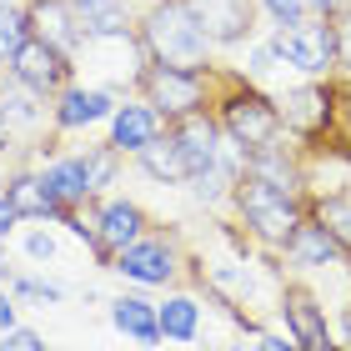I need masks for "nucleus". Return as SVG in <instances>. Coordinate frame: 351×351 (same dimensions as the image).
<instances>
[{"label":"nucleus","instance_id":"1","mask_svg":"<svg viewBox=\"0 0 351 351\" xmlns=\"http://www.w3.org/2000/svg\"><path fill=\"white\" fill-rule=\"evenodd\" d=\"M221 216H226L251 246L281 256L286 241H291V231L301 226V216H306V191H286V186L266 181L256 171H241V181L231 186V201H226Z\"/></svg>","mask_w":351,"mask_h":351},{"label":"nucleus","instance_id":"2","mask_svg":"<svg viewBox=\"0 0 351 351\" xmlns=\"http://www.w3.org/2000/svg\"><path fill=\"white\" fill-rule=\"evenodd\" d=\"M276 106H281L286 136H291L306 156H326V151L351 146L346 131H341L346 95H341V86H337V75H331V81H301V86H286V90L276 95Z\"/></svg>","mask_w":351,"mask_h":351},{"label":"nucleus","instance_id":"3","mask_svg":"<svg viewBox=\"0 0 351 351\" xmlns=\"http://www.w3.org/2000/svg\"><path fill=\"white\" fill-rule=\"evenodd\" d=\"M211 110H216L226 141L241 156H256L266 146H276V141H286L276 95H266L256 81H246V75H216V101H211Z\"/></svg>","mask_w":351,"mask_h":351},{"label":"nucleus","instance_id":"4","mask_svg":"<svg viewBox=\"0 0 351 351\" xmlns=\"http://www.w3.org/2000/svg\"><path fill=\"white\" fill-rule=\"evenodd\" d=\"M141 45L161 66H191V71H211L216 56V40L206 36V25L186 0H151L141 15Z\"/></svg>","mask_w":351,"mask_h":351},{"label":"nucleus","instance_id":"5","mask_svg":"<svg viewBox=\"0 0 351 351\" xmlns=\"http://www.w3.org/2000/svg\"><path fill=\"white\" fill-rule=\"evenodd\" d=\"M110 276L121 286H141V291H171V286L191 281V241L176 226H151L141 241H131L110 261Z\"/></svg>","mask_w":351,"mask_h":351},{"label":"nucleus","instance_id":"6","mask_svg":"<svg viewBox=\"0 0 351 351\" xmlns=\"http://www.w3.org/2000/svg\"><path fill=\"white\" fill-rule=\"evenodd\" d=\"M266 45L276 56V66L296 71L301 81H331V75H341L337 21H326V15H306L296 25H276Z\"/></svg>","mask_w":351,"mask_h":351},{"label":"nucleus","instance_id":"7","mask_svg":"<svg viewBox=\"0 0 351 351\" xmlns=\"http://www.w3.org/2000/svg\"><path fill=\"white\" fill-rule=\"evenodd\" d=\"M276 326L291 337L301 351H341V337H337V316L322 301L311 281L301 276H286L281 296H276Z\"/></svg>","mask_w":351,"mask_h":351},{"label":"nucleus","instance_id":"8","mask_svg":"<svg viewBox=\"0 0 351 351\" xmlns=\"http://www.w3.org/2000/svg\"><path fill=\"white\" fill-rule=\"evenodd\" d=\"M136 86H141V95H146L166 121L211 110V101H216V71H191V66H161V60H146V71H141Z\"/></svg>","mask_w":351,"mask_h":351},{"label":"nucleus","instance_id":"9","mask_svg":"<svg viewBox=\"0 0 351 351\" xmlns=\"http://www.w3.org/2000/svg\"><path fill=\"white\" fill-rule=\"evenodd\" d=\"M86 211H90V221H95V236H101V261H106V271H110V261H116L125 246L141 241V236L156 226L146 206H141L136 196H121V191L95 196Z\"/></svg>","mask_w":351,"mask_h":351},{"label":"nucleus","instance_id":"10","mask_svg":"<svg viewBox=\"0 0 351 351\" xmlns=\"http://www.w3.org/2000/svg\"><path fill=\"white\" fill-rule=\"evenodd\" d=\"M116 106H121L116 90L71 81V86L51 101V131H56V136H86V131H101Z\"/></svg>","mask_w":351,"mask_h":351},{"label":"nucleus","instance_id":"11","mask_svg":"<svg viewBox=\"0 0 351 351\" xmlns=\"http://www.w3.org/2000/svg\"><path fill=\"white\" fill-rule=\"evenodd\" d=\"M5 75H15L21 86H30V90H40V95H51V101H56V95L75 81V56L56 51V45L40 40V36H30L21 51H15V60L5 66Z\"/></svg>","mask_w":351,"mask_h":351},{"label":"nucleus","instance_id":"12","mask_svg":"<svg viewBox=\"0 0 351 351\" xmlns=\"http://www.w3.org/2000/svg\"><path fill=\"white\" fill-rule=\"evenodd\" d=\"M281 266L291 276H322V271H341L346 266V251L337 246V236L326 231L322 216H301V226L291 231V241L281 251Z\"/></svg>","mask_w":351,"mask_h":351},{"label":"nucleus","instance_id":"13","mask_svg":"<svg viewBox=\"0 0 351 351\" xmlns=\"http://www.w3.org/2000/svg\"><path fill=\"white\" fill-rule=\"evenodd\" d=\"M166 125L171 121L146 101V95H121V106L110 110V121H106V141L125 156V161H136V156L166 131Z\"/></svg>","mask_w":351,"mask_h":351},{"label":"nucleus","instance_id":"14","mask_svg":"<svg viewBox=\"0 0 351 351\" xmlns=\"http://www.w3.org/2000/svg\"><path fill=\"white\" fill-rule=\"evenodd\" d=\"M106 322H110L116 337H125V341L141 346V351L166 346L161 341V316H156V296L141 291V286H125V291H116V296L106 301Z\"/></svg>","mask_w":351,"mask_h":351},{"label":"nucleus","instance_id":"15","mask_svg":"<svg viewBox=\"0 0 351 351\" xmlns=\"http://www.w3.org/2000/svg\"><path fill=\"white\" fill-rule=\"evenodd\" d=\"M156 316H161V341L166 346H196L206 331V296L196 286H171L156 296Z\"/></svg>","mask_w":351,"mask_h":351},{"label":"nucleus","instance_id":"16","mask_svg":"<svg viewBox=\"0 0 351 351\" xmlns=\"http://www.w3.org/2000/svg\"><path fill=\"white\" fill-rule=\"evenodd\" d=\"M186 5L196 10V21L206 25V36L216 40V51L246 45L256 36V15H261L256 0H186Z\"/></svg>","mask_w":351,"mask_h":351},{"label":"nucleus","instance_id":"17","mask_svg":"<svg viewBox=\"0 0 351 351\" xmlns=\"http://www.w3.org/2000/svg\"><path fill=\"white\" fill-rule=\"evenodd\" d=\"M5 201L21 211V221L30 226V221H56L66 216V206H60L56 196H51V186H45V176H40V166L36 161H25V166H10V176H5Z\"/></svg>","mask_w":351,"mask_h":351},{"label":"nucleus","instance_id":"18","mask_svg":"<svg viewBox=\"0 0 351 351\" xmlns=\"http://www.w3.org/2000/svg\"><path fill=\"white\" fill-rule=\"evenodd\" d=\"M25 15H30V36L51 40L56 51H66V56H81L86 51L90 36H86L81 15L71 10V0H30Z\"/></svg>","mask_w":351,"mask_h":351},{"label":"nucleus","instance_id":"19","mask_svg":"<svg viewBox=\"0 0 351 351\" xmlns=\"http://www.w3.org/2000/svg\"><path fill=\"white\" fill-rule=\"evenodd\" d=\"M0 101H5L10 121H15V136H30L40 146V131L51 125V95H40V90L21 86L15 75H5V81H0Z\"/></svg>","mask_w":351,"mask_h":351},{"label":"nucleus","instance_id":"20","mask_svg":"<svg viewBox=\"0 0 351 351\" xmlns=\"http://www.w3.org/2000/svg\"><path fill=\"white\" fill-rule=\"evenodd\" d=\"M136 166H141V176H151L156 186H191L186 151H181V141H176V131H171V125H166V131H161V136H156L146 151L136 156Z\"/></svg>","mask_w":351,"mask_h":351},{"label":"nucleus","instance_id":"21","mask_svg":"<svg viewBox=\"0 0 351 351\" xmlns=\"http://www.w3.org/2000/svg\"><path fill=\"white\" fill-rule=\"evenodd\" d=\"M71 10L81 15L86 36H131L136 30V10L131 0H71Z\"/></svg>","mask_w":351,"mask_h":351},{"label":"nucleus","instance_id":"22","mask_svg":"<svg viewBox=\"0 0 351 351\" xmlns=\"http://www.w3.org/2000/svg\"><path fill=\"white\" fill-rule=\"evenodd\" d=\"M10 291L21 296V301H30V306H60V301L71 296L56 276H45V271H25V266L10 276Z\"/></svg>","mask_w":351,"mask_h":351},{"label":"nucleus","instance_id":"23","mask_svg":"<svg viewBox=\"0 0 351 351\" xmlns=\"http://www.w3.org/2000/svg\"><path fill=\"white\" fill-rule=\"evenodd\" d=\"M21 256L30 266H56L60 261V226H51V221H30V226L21 231Z\"/></svg>","mask_w":351,"mask_h":351},{"label":"nucleus","instance_id":"24","mask_svg":"<svg viewBox=\"0 0 351 351\" xmlns=\"http://www.w3.org/2000/svg\"><path fill=\"white\" fill-rule=\"evenodd\" d=\"M30 40V15L25 5H0V71L15 60V51Z\"/></svg>","mask_w":351,"mask_h":351},{"label":"nucleus","instance_id":"25","mask_svg":"<svg viewBox=\"0 0 351 351\" xmlns=\"http://www.w3.org/2000/svg\"><path fill=\"white\" fill-rule=\"evenodd\" d=\"M241 337L251 341V351H301L291 337H286V331L281 326H271V322H251L246 331H241Z\"/></svg>","mask_w":351,"mask_h":351},{"label":"nucleus","instance_id":"26","mask_svg":"<svg viewBox=\"0 0 351 351\" xmlns=\"http://www.w3.org/2000/svg\"><path fill=\"white\" fill-rule=\"evenodd\" d=\"M256 5H261V15L271 25H296V21H306V15H311L306 0H256Z\"/></svg>","mask_w":351,"mask_h":351},{"label":"nucleus","instance_id":"27","mask_svg":"<svg viewBox=\"0 0 351 351\" xmlns=\"http://www.w3.org/2000/svg\"><path fill=\"white\" fill-rule=\"evenodd\" d=\"M45 346H51V341H45L36 326H25V322L10 326V331H0V351H45Z\"/></svg>","mask_w":351,"mask_h":351},{"label":"nucleus","instance_id":"28","mask_svg":"<svg viewBox=\"0 0 351 351\" xmlns=\"http://www.w3.org/2000/svg\"><path fill=\"white\" fill-rule=\"evenodd\" d=\"M21 306L25 301L10 291V286H0V331H10V326H21Z\"/></svg>","mask_w":351,"mask_h":351},{"label":"nucleus","instance_id":"29","mask_svg":"<svg viewBox=\"0 0 351 351\" xmlns=\"http://www.w3.org/2000/svg\"><path fill=\"white\" fill-rule=\"evenodd\" d=\"M15 151H21V136H15V121H10L5 101H0V161H10Z\"/></svg>","mask_w":351,"mask_h":351},{"label":"nucleus","instance_id":"30","mask_svg":"<svg viewBox=\"0 0 351 351\" xmlns=\"http://www.w3.org/2000/svg\"><path fill=\"white\" fill-rule=\"evenodd\" d=\"M25 221H21V211H15V206L5 201V191H0V241H10L15 231H21Z\"/></svg>","mask_w":351,"mask_h":351},{"label":"nucleus","instance_id":"31","mask_svg":"<svg viewBox=\"0 0 351 351\" xmlns=\"http://www.w3.org/2000/svg\"><path fill=\"white\" fill-rule=\"evenodd\" d=\"M337 40H341V71L351 75V5L337 15Z\"/></svg>","mask_w":351,"mask_h":351},{"label":"nucleus","instance_id":"32","mask_svg":"<svg viewBox=\"0 0 351 351\" xmlns=\"http://www.w3.org/2000/svg\"><path fill=\"white\" fill-rule=\"evenodd\" d=\"M306 5H311V15H326V21H337L351 0H306Z\"/></svg>","mask_w":351,"mask_h":351},{"label":"nucleus","instance_id":"33","mask_svg":"<svg viewBox=\"0 0 351 351\" xmlns=\"http://www.w3.org/2000/svg\"><path fill=\"white\" fill-rule=\"evenodd\" d=\"M15 256H10V241H0V286H10V276H15Z\"/></svg>","mask_w":351,"mask_h":351},{"label":"nucleus","instance_id":"34","mask_svg":"<svg viewBox=\"0 0 351 351\" xmlns=\"http://www.w3.org/2000/svg\"><path fill=\"white\" fill-rule=\"evenodd\" d=\"M341 271H346V301H351V261H346V266H341Z\"/></svg>","mask_w":351,"mask_h":351},{"label":"nucleus","instance_id":"35","mask_svg":"<svg viewBox=\"0 0 351 351\" xmlns=\"http://www.w3.org/2000/svg\"><path fill=\"white\" fill-rule=\"evenodd\" d=\"M5 176H10V166H5V161H0V191H5Z\"/></svg>","mask_w":351,"mask_h":351},{"label":"nucleus","instance_id":"36","mask_svg":"<svg viewBox=\"0 0 351 351\" xmlns=\"http://www.w3.org/2000/svg\"><path fill=\"white\" fill-rule=\"evenodd\" d=\"M45 351H71V346H45Z\"/></svg>","mask_w":351,"mask_h":351},{"label":"nucleus","instance_id":"37","mask_svg":"<svg viewBox=\"0 0 351 351\" xmlns=\"http://www.w3.org/2000/svg\"><path fill=\"white\" fill-rule=\"evenodd\" d=\"M0 5H21V0H0Z\"/></svg>","mask_w":351,"mask_h":351}]
</instances>
